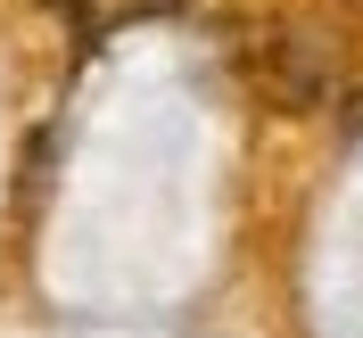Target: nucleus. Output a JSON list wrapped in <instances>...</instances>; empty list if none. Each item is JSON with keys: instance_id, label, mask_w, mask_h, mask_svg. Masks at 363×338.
<instances>
[{"instance_id": "obj_1", "label": "nucleus", "mask_w": 363, "mask_h": 338, "mask_svg": "<svg viewBox=\"0 0 363 338\" xmlns=\"http://www.w3.org/2000/svg\"><path fill=\"white\" fill-rule=\"evenodd\" d=\"M256 74H264V99H281V108H322L339 83V58L314 25H272L256 50Z\"/></svg>"}, {"instance_id": "obj_2", "label": "nucleus", "mask_w": 363, "mask_h": 338, "mask_svg": "<svg viewBox=\"0 0 363 338\" xmlns=\"http://www.w3.org/2000/svg\"><path fill=\"white\" fill-rule=\"evenodd\" d=\"M50 9H67V17H83V9H91V0H50Z\"/></svg>"}, {"instance_id": "obj_3", "label": "nucleus", "mask_w": 363, "mask_h": 338, "mask_svg": "<svg viewBox=\"0 0 363 338\" xmlns=\"http://www.w3.org/2000/svg\"><path fill=\"white\" fill-rule=\"evenodd\" d=\"M149 9H174V0H149Z\"/></svg>"}]
</instances>
